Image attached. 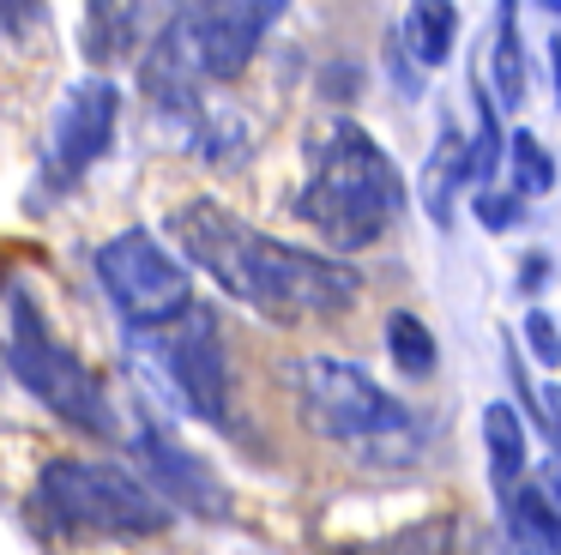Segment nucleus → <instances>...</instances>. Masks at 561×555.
I'll use <instances>...</instances> for the list:
<instances>
[{
  "label": "nucleus",
  "mask_w": 561,
  "mask_h": 555,
  "mask_svg": "<svg viewBox=\"0 0 561 555\" xmlns=\"http://www.w3.org/2000/svg\"><path fill=\"white\" fill-rule=\"evenodd\" d=\"M248 145H254V133H248V121L236 115L230 103H224V109H199V115H194V151L206 157V163H242Z\"/></svg>",
  "instance_id": "obj_17"
},
{
  "label": "nucleus",
  "mask_w": 561,
  "mask_h": 555,
  "mask_svg": "<svg viewBox=\"0 0 561 555\" xmlns=\"http://www.w3.org/2000/svg\"><path fill=\"white\" fill-rule=\"evenodd\" d=\"M122 127V91L110 79H85L61 97L49 127V151H43V193H67L103 163Z\"/></svg>",
  "instance_id": "obj_9"
},
{
  "label": "nucleus",
  "mask_w": 561,
  "mask_h": 555,
  "mask_svg": "<svg viewBox=\"0 0 561 555\" xmlns=\"http://www.w3.org/2000/svg\"><path fill=\"white\" fill-rule=\"evenodd\" d=\"M139 458H146V471H151V489H158L170 507H187V513H199V519H224V513H230V495L218 489L211 465H206V458H194L182 441H170L158 422L139 429Z\"/></svg>",
  "instance_id": "obj_10"
},
{
  "label": "nucleus",
  "mask_w": 561,
  "mask_h": 555,
  "mask_svg": "<svg viewBox=\"0 0 561 555\" xmlns=\"http://www.w3.org/2000/svg\"><path fill=\"white\" fill-rule=\"evenodd\" d=\"M537 417L556 434V458H561V386H543V393H537Z\"/></svg>",
  "instance_id": "obj_22"
},
{
  "label": "nucleus",
  "mask_w": 561,
  "mask_h": 555,
  "mask_svg": "<svg viewBox=\"0 0 561 555\" xmlns=\"http://www.w3.org/2000/svg\"><path fill=\"white\" fill-rule=\"evenodd\" d=\"M296 217L320 241L356 253L375 248L404 217V175L387 157V145L351 115H332L308 139V175L296 188Z\"/></svg>",
  "instance_id": "obj_2"
},
{
  "label": "nucleus",
  "mask_w": 561,
  "mask_h": 555,
  "mask_svg": "<svg viewBox=\"0 0 561 555\" xmlns=\"http://www.w3.org/2000/svg\"><path fill=\"white\" fill-rule=\"evenodd\" d=\"M0 356L13 369V381L37 398L43 410L67 422L79 434H115V410L103 381L79 362V350L55 332L49 308L37 302V290L7 284L0 296Z\"/></svg>",
  "instance_id": "obj_6"
},
{
  "label": "nucleus",
  "mask_w": 561,
  "mask_h": 555,
  "mask_svg": "<svg viewBox=\"0 0 561 555\" xmlns=\"http://www.w3.org/2000/svg\"><path fill=\"white\" fill-rule=\"evenodd\" d=\"M31 507L61 537H110V543L158 537L175 519V507L151 489V477L110 465V458H79V453H61L37 471Z\"/></svg>",
  "instance_id": "obj_5"
},
{
  "label": "nucleus",
  "mask_w": 561,
  "mask_h": 555,
  "mask_svg": "<svg viewBox=\"0 0 561 555\" xmlns=\"http://www.w3.org/2000/svg\"><path fill=\"white\" fill-rule=\"evenodd\" d=\"M290 393H296L308 434H320V441H332L339 453L363 458L375 471H404L428 453L435 422L344 356H327V350L296 356Z\"/></svg>",
  "instance_id": "obj_3"
},
{
  "label": "nucleus",
  "mask_w": 561,
  "mask_h": 555,
  "mask_svg": "<svg viewBox=\"0 0 561 555\" xmlns=\"http://www.w3.org/2000/svg\"><path fill=\"white\" fill-rule=\"evenodd\" d=\"M483 446H489V477H495L501 495H507L513 483H525V465H531V429H525V417L507 405V398L483 405Z\"/></svg>",
  "instance_id": "obj_13"
},
{
  "label": "nucleus",
  "mask_w": 561,
  "mask_h": 555,
  "mask_svg": "<svg viewBox=\"0 0 561 555\" xmlns=\"http://www.w3.org/2000/svg\"><path fill=\"white\" fill-rule=\"evenodd\" d=\"M387 356H392V369H399L404 381H428V374H435L440 350H435V332H428L423 314H411V308L387 314Z\"/></svg>",
  "instance_id": "obj_15"
},
{
  "label": "nucleus",
  "mask_w": 561,
  "mask_h": 555,
  "mask_svg": "<svg viewBox=\"0 0 561 555\" xmlns=\"http://www.w3.org/2000/svg\"><path fill=\"white\" fill-rule=\"evenodd\" d=\"M507 555H549V550H537L531 537H507Z\"/></svg>",
  "instance_id": "obj_25"
},
{
  "label": "nucleus",
  "mask_w": 561,
  "mask_h": 555,
  "mask_svg": "<svg viewBox=\"0 0 561 555\" xmlns=\"http://www.w3.org/2000/svg\"><path fill=\"white\" fill-rule=\"evenodd\" d=\"M278 0H236V7H182L139 60V84L163 115H199V91L248 72L260 43L278 24Z\"/></svg>",
  "instance_id": "obj_4"
},
{
  "label": "nucleus",
  "mask_w": 561,
  "mask_h": 555,
  "mask_svg": "<svg viewBox=\"0 0 561 555\" xmlns=\"http://www.w3.org/2000/svg\"><path fill=\"white\" fill-rule=\"evenodd\" d=\"M549 79H556V109H561V36H549Z\"/></svg>",
  "instance_id": "obj_24"
},
{
  "label": "nucleus",
  "mask_w": 561,
  "mask_h": 555,
  "mask_svg": "<svg viewBox=\"0 0 561 555\" xmlns=\"http://www.w3.org/2000/svg\"><path fill=\"white\" fill-rule=\"evenodd\" d=\"M98 284L110 290L115 314H122L134 332H170V326L194 308L187 265L139 224L98 248Z\"/></svg>",
  "instance_id": "obj_7"
},
{
  "label": "nucleus",
  "mask_w": 561,
  "mask_h": 555,
  "mask_svg": "<svg viewBox=\"0 0 561 555\" xmlns=\"http://www.w3.org/2000/svg\"><path fill=\"white\" fill-rule=\"evenodd\" d=\"M525 350H531L543 369H561V326L549 308H531L525 314Z\"/></svg>",
  "instance_id": "obj_21"
},
{
  "label": "nucleus",
  "mask_w": 561,
  "mask_h": 555,
  "mask_svg": "<svg viewBox=\"0 0 561 555\" xmlns=\"http://www.w3.org/2000/svg\"><path fill=\"white\" fill-rule=\"evenodd\" d=\"M543 278H549V260H543V253H531V260L519 265V290H525V296H537V290H543Z\"/></svg>",
  "instance_id": "obj_23"
},
{
  "label": "nucleus",
  "mask_w": 561,
  "mask_h": 555,
  "mask_svg": "<svg viewBox=\"0 0 561 555\" xmlns=\"http://www.w3.org/2000/svg\"><path fill=\"white\" fill-rule=\"evenodd\" d=\"M465 188H477L471 181V145L459 139V127H440L435 133V151H428L423 175H416V200H423L428 224L453 229V200H465Z\"/></svg>",
  "instance_id": "obj_12"
},
{
  "label": "nucleus",
  "mask_w": 561,
  "mask_h": 555,
  "mask_svg": "<svg viewBox=\"0 0 561 555\" xmlns=\"http://www.w3.org/2000/svg\"><path fill=\"white\" fill-rule=\"evenodd\" d=\"M501 531L507 537H531L537 550L561 555V458L537 465L525 483L501 495Z\"/></svg>",
  "instance_id": "obj_11"
},
{
  "label": "nucleus",
  "mask_w": 561,
  "mask_h": 555,
  "mask_svg": "<svg viewBox=\"0 0 561 555\" xmlns=\"http://www.w3.org/2000/svg\"><path fill=\"white\" fill-rule=\"evenodd\" d=\"M489 91H495L501 109H519L531 97V72H525V36H519V19L501 7L495 19V60H489Z\"/></svg>",
  "instance_id": "obj_14"
},
{
  "label": "nucleus",
  "mask_w": 561,
  "mask_h": 555,
  "mask_svg": "<svg viewBox=\"0 0 561 555\" xmlns=\"http://www.w3.org/2000/svg\"><path fill=\"white\" fill-rule=\"evenodd\" d=\"M453 36H459V7H447V0H423L404 12V43H411L416 67H447Z\"/></svg>",
  "instance_id": "obj_16"
},
{
  "label": "nucleus",
  "mask_w": 561,
  "mask_h": 555,
  "mask_svg": "<svg viewBox=\"0 0 561 555\" xmlns=\"http://www.w3.org/2000/svg\"><path fill=\"white\" fill-rule=\"evenodd\" d=\"M170 236L224 296L248 302L266 320H332L363 296V272L351 260L266 236L206 193L175 205Z\"/></svg>",
  "instance_id": "obj_1"
},
{
  "label": "nucleus",
  "mask_w": 561,
  "mask_h": 555,
  "mask_svg": "<svg viewBox=\"0 0 561 555\" xmlns=\"http://www.w3.org/2000/svg\"><path fill=\"white\" fill-rule=\"evenodd\" d=\"M507 163H513V193H519V200H537V193L556 188V157L543 151V139H537L531 127H513Z\"/></svg>",
  "instance_id": "obj_18"
},
{
  "label": "nucleus",
  "mask_w": 561,
  "mask_h": 555,
  "mask_svg": "<svg viewBox=\"0 0 561 555\" xmlns=\"http://www.w3.org/2000/svg\"><path fill=\"white\" fill-rule=\"evenodd\" d=\"M471 212H477V224H483V229H495V236H501V229H513L525 217V200H519V193H507V188H477L471 193Z\"/></svg>",
  "instance_id": "obj_20"
},
{
  "label": "nucleus",
  "mask_w": 561,
  "mask_h": 555,
  "mask_svg": "<svg viewBox=\"0 0 561 555\" xmlns=\"http://www.w3.org/2000/svg\"><path fill=\"white\" fill-rule=\"evenodd\" d=\"M127 43H134V12H115V7H91L85 12V55L91 60L127 55Z\"/></svg>",
  "instance_id": "obj_19"
},
{
  "label": "nucleus",
  "mask_w": 561,
  "mask_h": 555,
  "mask_svg": "<svg viewBox=\"0 0 561 555\" xmlns=\"http://www.w3.org/2000/svg\"><path fill=\"white\" fill-rule=\"evenodd\" d=\"M163 338V369H170V393L182 398V410H194L211 429H230L236 422V393H230V350H224L218 314L206 302L182 314Z\"/></svg>",
  "instance_id": "obj_8"
}]
</instances>
